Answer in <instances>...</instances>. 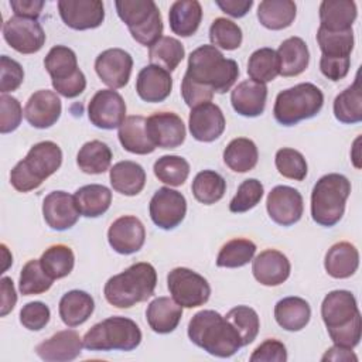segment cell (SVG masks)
I'll return each instance as SVG.
<instances>
[{
	"instance_id": "cell-54",
	"label": "cell",
	"mask_w": 362,
	"mask_h": 362,
	"mask_svg": "<svg viewBox=\"0 0 362 362\" xmlns=\"http://www.w3.org/2000/svg\"><path fill=\"white\" fill-rule=\"evenodd\" d=\"M0 132L3 134L14 132L23 119V109L18 99L1 93L0 96Z\"/></svg>"
},
{
	"instance_id": "cell-32",
	"label": "cell",
	"mask_w": 362,
	"mask_h": 362,
	"mask_svg": "<svg viewBox=\"0 0 362 362\" xmlns=\"http://www.w3.org/2000/svg\"><path fill=\"white\" fill-rule=\"evenodd\" d=\"M274 318L283 329L293 332L300 331L308 324L311 308L301 297H284L274 305Z\"/></svg>"
},
{
	"instance_id": "cell-4",
	"label": "cell",
	"mask_w": 362,
	"mask_h": 362,
	"mask_svg": "<svg viewBox=\"0 0 362 362\" xmlns=\"http://www.w3.org/2000/svg\"><path fill=\"white\" fill-rule=\"evenodd\" d=\"M157 284L156 269L146 262L129 266L122 273L112 276L103 288L105 298L116 308H130L150 298Z\"/></svg>"
},
{
	"instance_id": "cell-61",
	"label": "cell",
	"mask_w": 362,
	"mask_h": 362,
	"mask_svg": "<svg viewBox=\"0 0 362 362\" xmlns=\"http://www.w3.org/2000/svg\"><path fill=\"white\" fill-rule=\"evenodd\" d=\"M321 361H345V362H349V361H358V356L352 352V348H345V346H339V345H335L331 346L329 349H327V352L322 355Z\"/></svg>"
},
{
	"instance_id": "cell-28",
	"label": "cell",
	"mask_w": 362,
	"mask_h": 362,
	"mask_svg": "<svg viewBox=\"0 0 362 362\" xmlns=\"http://www.w3.org/2000/svg\"><path fill=\"white\" fill-rule=\"evenodd\" d=\"M356 14V4L352 0H324L320 4V27L327 31L351 30Z\"/></svg>"
},
{
	"instance_id": "cell-31",
	"label": "cell",
	"mask_w": 362,
	"mask_h": 362,
	"mask_svg": "<svg viewBox=\"0 0 362 362\" xmlns=\"http://www.w3.org/2000/svg\"><path fill=\"white\" fill-rule=\"evenodd\" d=\"M109 178L113 189L122 195L133 197L141 192L146 184L144 168L130 160L119 161L109 170Z\"/></svg>"
},
{
	"instance_id": "cell-59",
	"label": "cell",
	"mask_w": 362,
	"mask_h": 362,
	"mask_svg": "<svg viewBox=\"0 0 362 362\" xmlns=\"http://www.w3.org/2000/svg\"><path fill=\"white\" fill-rule=\"evenodd\" d=\"M215 4L228 16L240 18L249 13L253 6V0H216Z\"/></svg>"
},
{
	"instance_id": "cell-14",
	"label": "cell",
	"mask_w": 362,
	"mask_h": 362,
	"mask_svg": "<svg viewBox=\"0 0 362 362\" xmlns=\"http://www.w3.org/2000/svg\"><path fill=\"white\" fill-rule=\"evenodd\" d=\"M6 42L20 54L38 52L45 44V33L37 20L24 17H10L3 24Z\"/></svg>"
},
{
	"instance_id": "cell-56",
	"label": "cell",
	"mask_w": 362,
	"mask_h": 362,
	"mask_svg": "<svg viewBox=\"0 0 362 362\" xmlns=\"http://www.w3.org/2000/svg\"><path fill=\"white\" fill-rule=\"evenodd\" d=\"M250 362H286L287 351L283 342L277 339H266L250 355Z\"/></svg>"
},
{
	"instance_id": "cell-37",
	"label": "cell",
	"mask_w": 362,
	"mask_h": 362,
	"mask_svg": "<svg viewBox=\"0 0 362 362\" xmlns=\"http://www.w3.org/2000/svg\"><path fill=\"white\" fill-rule=\"evenodd\" d=\"M296 11V3L291 0H264L257 7V20L269 30H283L291 25Z\"/></svg>"
},
{
	"instance_id": "cell-20",
	"label": "cell",
	"mask_w": 362,
	"mask_h": 362,
	"mask_svg": "<svg viewBox=\"0 0 362 362\" xmlns=\"http://www.w3.org/2000/svg\"><path fill=\"white\" fill-rule=\"evenodd\" d=\"M225 116L221 107L212 102L198 105L191 109L188 117V127L191 136L204 143L216 140L225 130Z\"/></svg>"
},
{
	"instance_id": "cell-12",
	"label": "cell",
	"mask_w": 362,
	"mask_h": 362,
	"mask_svg": "<svg viewBox=\"0 0 362 362\" xmlns=\"http://www.w3.org/2000/svg\"><path fill=\"white\" fill-rule=\"evenodd\" d=\"M150 218L158 228L164 230L178 226L187 214L185 197L170 187L158 188L150 199Z\"/></svg>"
},
{
	"instance_id": "cell-46",
	"label": "cell",
	"mask_w": 362,
	"mask_h": 362,
	"mask_svg": "<svg viewBox=\"0 0 362 362\" xmlns=\"http://www.w3.org/2000/svg\"><path fill=\"white\" fill-rule=\"evenodd\" d=\"M317 41L324 57L349 58L354 49L352 28L346 31H327L320 27L317 31Z\"/></svg>"
},
{
	"instance_id": "cell-35",
	"label": "cell",
	"mask_w": 362,
	"mask_h": 362,
	"mask_svg": "<svg viewBox=\"0 0 362 362\" xmlns=\"http://www.w3.org/2000/svg\"><path fill=\"white\" fill-rule=\"evenodd\" d=\"M119 141L123 148L133 154H150L156 150V146L147 136L146 117L140 115L129 116L119 127Z\"/></svg>"
},
{
	"instance_id": "cell-62",
	"label": "cell",
	"mask_w": 362,
	"mask_h": 362,
	"mask_svg": "<svg viewBox=\"0 0 362 362\" xmlns=\"http://www.w3.org/2000/svg\"><path fill=\"white\" fill-rule=\"evenodd\" d=\"M1 253H3V269H1V273H4L7 270V267L13 263V256L8 253V249L6 245H1Z\"/></svg>"
},
{
	"instance_id": "cell-9",
	"label": "cell",
	"mask_w": 362,
	"mask_h": 362,
	"mask_svg": "<svg viewBox=\"0 0 362 362\" xmlns=\"http://www.w3.org/2000/svg\"><path fill=\"white\" fill-rule=\"evenodd\" d=\"M115 7L117 16L139 44L151 47L161 38V14L153 0H117Z\"/></svg>"
},
{
	"instance_id": "cell-58",
	"label": "cell",
	"mask_w": 362,
	"mask_h": 362,
	"mask_svg": "<svg viewBox=\"0 0 362 362\" xmlns=\"http://www.w3.org/2000/svg\"><path fill=\"white\" fill-rule=\"evenodd\" d=\"M10 7L17 17L37 20L42 11V0H11Z\"/></svg>"
},
{
	"instance_id": "cell-25",
	"label": "cell",
	"mask_w": 362,
	"mask_h": 362,
	"mask_svg": "<svg viewBox=\"0 0 362 362\" xmlns=\"http://www.w3.org/2000/svg\"><path fill=\"white\" fill-rule=\"evenodd\" d=\"M173 89V78L168 71L157 66H144L136 79V92L144 102L158 103L165 100Z\"/></svg>"
},
{
	"instance_id": "cell-17",
	"label": "cell",
	"mask_w": 362,
	"mask_h": 362,
	"mask_svg": "<svg viewBox=\"0 0 362 362\" xmlns=\"http://www.w3.org/2000/svg\"><path fill=\"white\" fill-rule=\"evenodd\" d=\"M133 58L122 48H109L95 59V71L100 81L112 89L123 88L132 74Z\"/></svg>"
},
{
	"instance_id": "cell-29",
	"label": "cell",
	"mask_w": 362,
	"mask_h": 362,
	"mask_svg": "<svg viewBox=\"0 0 362 362\" xmlns=\"http://www.w3.org/2000/svg\"><path fill=\"white\" fill-rule=\"evenodd\" d=\"M359 266L358 249L349 242H338L332 245L324 259L327 273L334 279L351 277Z\"/></svg>"
},
{
	"instance_id": "cell-24",
	"label": "cell",
	"mask_w": 362,
	"mask_h": 362,
	"mask_svg": "<svg viewBox=\"0 0 362 362\" xmlns=\"http://www.w3.org/2000/svg\"><path fill=\"white\" fill-rule=\"evenodd\" d=\"M290 262L281 252L267 249L260 252L252 263V273L255 279L263 286H279L290 276Z\"/></svg>"
},
{
	"instance_id": "cell-50",
	"label": "cell",
	"mask_w": 362,
	"mask_h": 362,
	"mask_svg": "<svg viewBox=\"0 0 362 362\" xmlns=\"http://www.w3.org/2000/svg\"><path fill=\"white\" fill-rule=\"evenodd\" d=\"M209 40L216 48L233 51L242 44V30L232 20L218 17L209 27Z\"/></svg>"
},
{
	"instance_id": "cell-11",
	"label": "cell",
	"mask_w": 362,
	"mask_h": 362,
	"mask_svg": "<svg viewBox=\"0 0 362 362\" xmlns=\"http://www.w3.org/2000/svg\"><path fill=\"white\" fill-rule=\"evenodd\" d=\"M171 297L184 308L204 305L211 296V287L205 277L188 267H175L167 276Z\"/></svg>"
},
{
	"instance_id": "cell-13",
	"label": "cell",
	"mask_w": 362,
	"mask_h": 362,
	"mask_svg": "<svg viewBox=\"0 0 362 362\" xmlns=\"http://www.w3.org/2000/svg\"><path fill=\"white\" fill-rule=\"evenodd\" d=\"M88 117L99 129L120 127L126 119V103L122 95L113 89L98 90L88 105Z\"/></svg>"
},
{
	"instance_id": "cell-52",
	"label": "cell",
	"mask_w": 362,
	"mask_h": 362,
	"mask_svg": "<svg viewBox=\"0 0 362 362\" xmlns=\"http://www.w3.org/2000/svg\"><path fill=\"white\" fill-rule=\"evenodd\" d=\"M263 197V185L256 178L245 180L236 191V195L229 202V211L235 214L246 212L255 208Z\"/></svg>"
},
{
	"instance_id": "cell-38",
	"label": "cell",
	"mask_w": 362,
	"mask_h": 362,
	"mask_svg": "<svg viewBox=\"0 0 362 362\" xmlns=\"http://www.w3.org/2000/svg\"><path fill=\"white\" fill-rule=\"evenodd\" d=\"M257 160V147L246 137L233 139L223 150V161L235 173H247L253 170Z\"/></svg>"
},
{
	"instance_id": "cell-39",
	"label": "cell",
	"mask_w": 362,
	"mask_h": 362,
	"mask_svg": "<svg viewBox=\"0 0 362 362\" xmlns=\"http://www.w3.org/2000/svg\"><path fill=\"white\" fill-rule=\"evenodd\" d=\"M359 75L354 83L342 90L334 100V116L341 123L354 124L362 120V92Z\"/></svg>"
},
{
	"instance_id": "cell-33",
	"label": "cell",
	"mask_w": 362,
	"mask_h": 362,
	"mask_svg": "<svg viewBox=\"0 0 362 362\" xmlns=\"http://www.w3.org/2000/svg\"><path fill=\"white\" fill-rule=\"evenodd\" d=\"M95 301L90 294L82 290H71L59 300V317L68 327L83 324L93 313Z\"/></svg>"
},
{
	"instance_id": "cell-6",
	"label": "cell",
	"mask_w": 362,
	"mask_h": 362,
	"mask_svg": "<svg viewBox=\"0 0 362 362\" xmlns=\"http://www.w3.org/2000/svg\"><path fill=\"white\" fill-rule=\"evenodd\" d=\"M351 194L349 180L337 173L322 175L311 192V216L321 226L331 228L338 223L345 212Z\"/></svg>"
},
{
	"instance_id": "cell-51",
	"label": "cell",
	"mask_w": 362,
	"mask_h": 362,
	"mask_svg": "<svg viewBox=\"0 0 362 362\" xmlns=\"http://www.w3.org/2000/svg\"><path fill=\"white\" fill-rule=\"evenodd\" d=\"M274 164L277 171L286 178L303 181L307 175V161L304 156L294 148L283 147L277 150Z\"/></svg>"
},
{
	"instance_id": "cell-19",
	"label": "cell",
	"mask_w": 362,
	"mask_h": 362,
	"mask_svg": "<svg viewBox=\"0 0 362 362\" xmlns=\"http://www.w3.org/2000/svg\"><path fill=\"white\" fill-rule=\"evenodd\" d=\"M110 247L120 255H132L141 249L146 240V229L141 221L132 215L117 218L107 230Z\"/></svg>"
},
{
	"instance_id": "cell-2",
	"label": "cell",
	"mask_w": 362,
	"mask_h": 362,
	"mask_svg": "<svg viewBox=\"0 0 362 362\" xmlns=\"http://www.w3.org/2000/svg\"><path fill=\"white\" fill-rule=\"evenodd\" d=\"M188 338L192 344L218 358H229L243 346L232 324L214 310H202L189 320Z\"/></svg>"
},
{
	"instance_id": "cell-5",
	"label": "cell",
	"mask_w": 362,
	"mask_h": 362,
	"mask_svg": "<svg viewBox=\"0 0 362 362\" xmlns=\"http://www.w3.org/2000/svg\"><path fill=\"white\" fill-rule=\"evenodd\" d=\"M62 163V151L54 141L45 140L34 144L27 156L18 161L11 173L10 182L18 192L38 188L44 180L52 175Z\"/></svg>"
},
{
	"instance_id": "cell-57",
	"label": "cell",
	"mask_w": 362,
	"mask_h": 362,
	"mask_svg": "<svg viewBox=\"0 0 362 362\" xmlns=\"http://www.w3.org/2000/svg\"><path fill=\"white\" fill-rule=\"evenodd\" d=\"M351 66V58H331L321 55L320 71L322 75L331 81L344 79L348 75Z\"/></svg>"
},
{
	"instance_id": "cell-40",
	"label": "cell",
	"mask_w": 362,
	"mask_h": 362,
	"mask_svg": "<svg viewBox=\"0 0 362 362\" xmlns=\"http://www.w3.org/2000/svg\"><path fill=\"white\" fill-rule=\"evenodd\" d=\"M76 163L86 174H102L109 170L112 163L110 147L100 140H90L79 148Z\"/></svg>"
},
{
	"instance_id": "cell-48",
	"label": "cell",
	"mask_w": 362,
	"mask_h": 362,
	"mask_svg": "<svg viewBox=\"0 0 362 362\" xmlns=\"http://www.w3.org/2000/svg\"><path fill=\"white\" fill-rule=\"evenodd\" d=\"M154 175L170 187L182 185L189 175V164L180 156H163L154 163Z\"/></svg>"
},
{
	"instance_id": "cell-1",
	"label": "cell",
	"mask_w": 362,
	"mask_h": 362,
	"mask_svg": "<svg viewBox=\"0 0 362 362\" xmlns=\"http://www.w3.org/2000/svg\"><path fill=\"white\" fill-rule=\"evenodd\" d=\"M321 317L335 345L354 348L361 341L362 320L355 296L348 290L328 293L321 304Z\"/></svg>"
},
{
	"instance_id": "cell-18",
	"label": "cell",
	"mask_w": 362,
	"mask_h": 362,
	"mask_svg": "<svg viewBox=\"0 0 362 362\" xmlns=\"http://www.w3.org/2000/svg\"><path fill=\"white\" fill-rule=\"evenodd\" d=\"M58 11L69 28L90 30L105 20V7L100 0H59Z\"/></svg>"
},
{
	"instance_id": "cell-23",
	"label": "cell",
	"mask_w": 362,
	"mask_h": 362,
	"mask_svg": "<svg viewBox=\"0 0 362 362\" xmlns=\"http://www.w3.org/2000/svg\"><path fill=\"white\" fill-rule=\"evenodd\" d=\"M83 341L74 329H64L54 334L35 346V354L47 362H66L78 358L82 352Z\"/></svg>"
},
{
	"instance_id": "cell-21",
	"label": "cell",
	"mask_w": 362,
	"mask_h": 362,
	"mask_svg": "<svg viewBox=\"0 0 362 362\" xmlns=\"http://www.w3.org/2000/svg\"><path fill=\"white\" fill-rule=\"evenodd\" d=\"M42 215L51 229L66 230L78 222L81 212L74 195L65 191H52L42 202Z\"/></svg>"
},
{
	"instance_id": "cell-42",
	"label": "cell",
	"mask_w": 362,
	"mask_h": 362,
	"mask_svg": "<svg viewBox=\"0 0 362 362\" xmlns=\"http://www.w3.org/2000/svg\"><path fill=\"white\" fill-rule=\"evenodd\" d=\"M184 45L174 37H161L148 49V59L151 65H157L168 72L174 71L184 59Z\"/></svg>"
},
{
	"instance_id": "cell-22",
	"label": "cell",
	"mask_w": 362,
	"mask_h": 362,
	"mask_svg": "<svg viewBox=\"0 0 362 362\" xmlns=\"http://www.w3.org/2000/svg\"><path fill=\"white\" fill-rule=\"evenodd\" d=\"M61 110L58 95L52 90L41 89L28 98L24 106V117L35 129H48L57 123Z\"/></svg>"
},
{
	"instance_id": "cell-60",
	"label": "cell",
	"mask_w": 362,
	"mask_h": 362,
	"mask_svg": "<svg viewBox=\"0 0 362 362\" xmlns=\"http://www.w3.org/2000/svg\"><path fill=\"white\" fill-rule=\"evenodd\" d=\"M0 287H1V311H0V315L6 317L14 308V305L17 303V294H16L13 280L10 277H6V276L1 277Z\"/></svg>"
},
{
	"instance_id": "cell-55",
	"label": "cell",
	"mask_w": 362,
	"mask_h": 362,
	"mask_svg": "<svg viewBox=\"0 0 362 362\" xmlns=\"http://www.w3.org/2000/svg\"><path fill=\"white\" fill-rule=\"evenodd\" d=\"M0 90L1 93L16 90L24 81L23 66L13 58L1 55L0 58Z\"/></svg>"
},
{
	"instance_id": "cell-8",
	"label": "cell",
	"mask_w": 362,
	"mask_h": 362,
	"mask_svg": "<svg viewBox=\"0 0 362 362\" xmlns=\"http://www.w3.org/2000/svg\"><path fill=\"white\" fill-rule=\"evenodd\" d=\"M324 105V95L310 82L298 83L281 90L274 102V119L283 126H294L301 120L314 117Z\"/></svg>"
},
{
	"instance_id": "cell-26",
	"label": "cell",
	"mask_w": 362,
	"mask_h": 362,
	"mask_svg": "<svg viewBox=\"0 0 362 362\" xmlns=\"http://www.w3.org/2000/svg\"><path fill=\"white\" fill-rule=\"evenodd\" d=\"M267 86L252 79H246L230 92V103L236 113L245 117H256L264 112Z\"/></svg>"
},
{
	"instance_id": "cell-34",
	"label": "cell",
	"mask_w": 362,
	"mask_h": 362,
	"mask_svg": "<svg viewBox=\"0 0 362 362\" xmlns=\"http://www.w3.org/2000/svg\"><path fill=\"white\" fill-rule=\"evenodd\" d=\"M276 52L279 57L280 75L283 76H297L308 66L310 52L307 44L300 37L284 40Z\"/></svg>"
},
{
	"instance_id": "cell-44",
	"label": "cell",
	"mask_w": 362,
	"mask_h": 362,
	"mask_svg": "<svg viewBox=\"0 0 362 362\" xmlns=\"http://www.w3.org/2000/svg\"><path fill=\"white\" fill-rule=\"evenodd\" d=\"M247 75L252 81L266 83L280 75V65L277 52L273 48L256 49L247 61Z\"/></svg>"
},
{
	"instance_id": "cell-53",
	"label": "cell",
	"mask_w": 362,
	"mask_h": 362,
	"mask_svg": "<svg viewBox=\"0 0 362 362\" xmlns=\"http://www.w3.org/2000/svg\"><path fill=\"white\" fill-rule=\"evenodd\" d=\"M51 317V311L48 305L42 301H31L27 303L20 311V322L24 328L30 331L42 329Z\"/></svg>"
},
{
	"instance_id": "cell-41",
	"label": "cell",
	"mask_w": 362,
	"mask_h": 362,
	"mask_svg": "<svg viewBox=\"0 0 362 362\" xmlns=\"http://www.w3.org/2000/svg\"><path fill=\"white\" fill-rule=\"evenodd\" d=\"M191 189L198 202L204 205H212L222 199L225 195L226 181L219 173L204 170L195 175Z\"/></svg>"
},
{
	"instance_id": "cell-15",
	"label": "cell",
	"mask_w": 362,
	"mask_h": 362,
	"mask_svg": "<svg viewBox=\"0 0 362 362\" xmlns=\"http://www.w3.org/2000/svg\"><path fill=\"white\" fill-rule=\"evenodd\" d=\"M266 208L273 222L281 226H291L301 219L303 197L293 187L277 185L269 192Z\"/></svg>"
},
{
	"instance_id": "cell-43",
	"label": "cell",
	"mask_w": 362,
	"mask_h": 362,
	"mask_svg": "<svg viewBox=\"0 0 362 362\" xmlns=\"http://www.w3.org/2000/svg\"><path fill=\"white\" fill-rule=\"evenodd\" d=\"M41 267L52 279H62L68 276L75 264V256L66 245H52L40 257Z\"/></svg>"
},
{
	"instance_id": "cell-3",
	"label": "cell",
	"mask_w": 362,
	"mask_h": 362,
	"mask_svg": "<svg viewBox=\"0 0 362 362\" xmlns=\"http://www.w3.org/2000/svg\"><path fill=\"white\" fill-rule=\"evenodd\" d=\"M184 76L214 93H225L236 82L239 66L236 61L225 58L216 47L204 44L189 54Z\"/></svg>"
},
{
	"instance_id": "cell-49",
	"label": "cell",
	"mask_w": 362,
	"mask_h": 362,
	"mask_svg": "<svg viewBox=\"0 0 362 362\" xmlns=\"http://www.w3.org/2000/svg\"><path fill=\"white\" fill-rule=\"evenodd\" d=\"M52 279L44 272L41 267L40 259H33L27 262L20 273L18 280V290L23 296H33V294H41L51 288Z\"/></svg>"
},
{
	"instance_id": "cell-10",
	"label": "cell",
	"mask_w": 362,
	"mask_h": 362,
	"mask_svg": "<svg viewBox=\"0 0 362 362\" xmlns=\"http://www.w3.org/2000/svg\"><path fill=\"white\" fill-rule=\"evenodd\" d=\"M44 66L52 79V86L57 93L65 98H76L86 88V78L78 68L76 54L65 47H52L45 59Z\"/></svg>"
},
{
	"instance_id": "cell-30",
	"label": "cell",
	"mask_w": 362,
	"mask_h": 362,
	"mask_svg": "<svg viewBox=\"0 0 362 362\" xmlns=\"http://www.w3.org/2000/svg\"><path fill=\"white\" fill-rule=\"evenodd\" d=\"M202 20V8L197 0H177L168 11L170 28L180 37H191L197 33Z\"/></svg>"
},
{
	"instance_id": "cell-16",
	"label": "cell",
	"mask_w": 362,
	"mask_h": 362,
	"mask_svg": "<svg viewBox=\"0 0 362 362\" xmlns=\"http://www.w3.org/2000/svg\"><path fill=\"white\" fill-rule=\"evenodd\" d=\"M146 132L156 147L175 148L185 140L182 119L173 112H156L146 119Z\"/></svg>"
},
{
	"instance_id": "cell-7",
	"label": "cell",
	"mask_w": 362,
	"mask_h": 362,
	"mask_svg": "<svg viewBox=\"0 0 362 362\" xmlns=\"http://www.w3.org/2000/svg\"><path fill=\"white\" fill-rule=\"evenodd\" d=\"M82 341L89 351H133L141 342V331L133 320L116 315L95 324Z\"/></svg>"
},
{
	"instance_id": "cell-36",
	"label": "cell",
	"mask_w": 362,
	"mask_h": 362,
	"mask_svg": "<svg viewBox=\"0 0 362 362\" xmlns=\"http://www.w3.org/2000/svg\"><path fill=\"white\" fill-rule=\"evenodd\" d=\"M81 215L98 218L103 215L112 204V192L100 184H89L78 188L74 194Z\"/></svg>"
},
{
	"instance_id": "cell-27",
	"label": "cell",
	"mask_w": 362,
	"mask_h": 362,
	"mask_svg": "<svg viewBox=\"0 0 362 362\" xmlns=\"http://www.w3.org/2000/svg\"><path fill=\"white\" fill-rule=\"evenodd\" d=\"M181 317L182 307L170 297L154 298L146 310L147 322L157 334L173 332L178 327Z\"/></svg>"
},
{
	"instance_id": "cell-45",
	"label": "cell",
	"mask_w": 362,
	"mask_h": 362,
	"mask_svg": "<svg viewBox=\"0 0 362 362\" xmlns=\"http://www.w3.org/2000/svg\"><path fill=\"white\" fill-rule=\"evenodd\" d=\"M256 253V245L243 238H236L229 242H226L216 257V266L218 267H228V269H236L247 264Z\"/></svg>"
},
{
	"instance_id": "cell-47",
	"label": "cell",
	"mask_w": 362,
	"mask_h": 362,
	"mask_svg": "<svg viewBox=\"0 0 362 362\" xmlns=\"http://www.w3.org/2000/svg\"><path fill=\"white\" fill-rule=\"evenodd\" d=\"M225 318L238 331L243 346L252 344L256 339L260 328V321L257 313L253 308L247 305L233 307L226 313Z\"/></svg>"
}]
</instances>
